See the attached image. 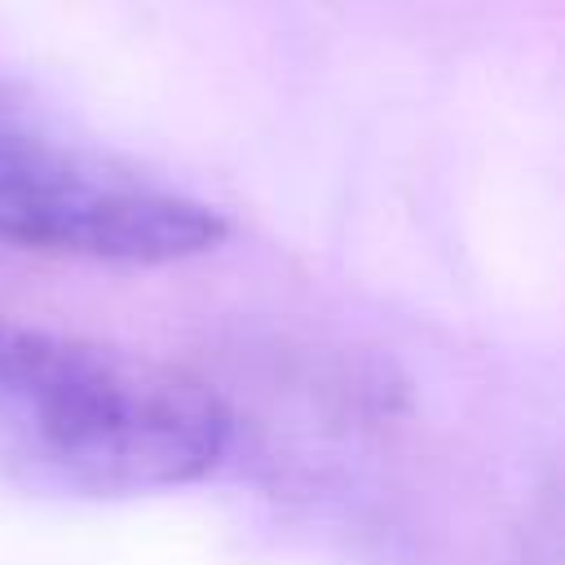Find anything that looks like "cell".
<instances>
[{
  "label": "cell",
  "mask_w": 565,
  "mask_h": 565,
  "mask_svg": "<svg viewBox=\"0 0 565 565\" xmlns=\"http://www.w3.org/2000/svg\"><path fill=\"white\" fill-rule=\"evenodd\" d=\"M230 441L194 375L0 318V477L66 499H124L199 481Z\"/></svg>",
  "instance_id": "cell-1"
},
{
  "label": "cell",
  "mask_w": 565,
  "mask_h": 565,
  "mask_svg": "<svg viewBox=\"0 0 565 565\" xmlns=\"http://www.w3.org/2000/svg\"><path fill=\"white\" fill-rule=\"evenodd\" d=\"M0 238L18 247L168 265L225 238L221 212L62 132L0 93Z\"/></svg>",
  "instance_id": "cell-2"
}]
</instances>
